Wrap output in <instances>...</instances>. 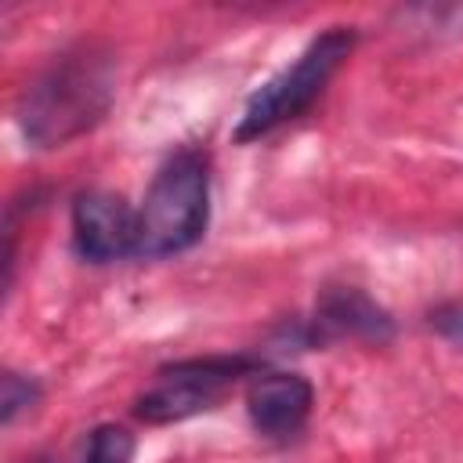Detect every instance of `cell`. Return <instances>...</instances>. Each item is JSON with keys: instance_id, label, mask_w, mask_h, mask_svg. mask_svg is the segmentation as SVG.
<instances>
[{"instance_id": "cell-1", "label": "cell", "mask_w": 463, "mask_h": 463, "mask_svg": "<svg viewBox=\"0 0 463 463\" xmlns=\"http://www.w3.org/2000/svg\"><path fill=\"white\" fill-rule=\"evenodd\" d=\"M116 98V54L105 43L61 51L18 101V127L36 148H61L94 130Z\"/></svg>"}, {"instance_id": "cell-2", "label": "cell", "mask_w": 463, "mask_h": 463, "mask_svg": "<svg viewBox=\"0 0 463 463\" xmlns=\"http://www.w3.org/2000/svg\"><path fill=\"white\" fill-rule=\"evenodd\" d=\"M210 221V166L195 148L174 152L137 210V253L170 257L195 246Z\"/></svg>"}, {"instance_id": "cell-3", "label": "cell", "mask_w": 463, "mask_h": 463, "mask_svg": "<svg viewBox=\"0 0 463 463\" xmlns=\"http://www.w3.org/2000/svg\"><path fill=\"white\" fill-rule=\"evenodd\" d=\"M354 47V29L351 25H329L326 33H318L289 69H282L279 76H271L250 101L246 112L235 127V141H257L271 130H279L282 123L304 116L318 94L326 90V83L333 80V72L347 61Z\"/></svg>"}, {"instance_id": "cell-4", "label": "cell", "mask_w": 463, "mask_h": 463, "mask_svg": "<svg viewBox=\"0 0 463 463\" xmlns=\"http://www.w3.org/2000/svg\"><path fill=\"white\" fill-rule=\"evenodd\" d=\"M257 373H260V358L253 354H210V358L163 365L156 373V383L145 394H137L134 416L152 427L181 423L188 416L217 409L242 376H257Z\"/></svg>"}, {"instance_id": "cell-5", "label": "cell", "mask_w": 463, "mask_h": 463, "mask_svg": "<svg viewBox=\"0 0 463 463\" xmlns=\"http://www.w3.org/2000/svg\"><path fill=\"white\" fill-rule=\"evenodd\" d=\"M72 242L83 260L109 264L137 253V210L105 188L80 192L72 203Z\"/></svg>"}, {"instance_id": "cell-6", "label": "cell", "mask_w": 463, "mask_h": 463, "mask_svg": "<svg viewBox=\"0 0 463 463\" xmlns=\"http://www.w3.org/2000/svg\"><path fill=\"white\" fill-rule=\"evenodd\" d=\"M394 336V318L358 286H326L318 293L315 315L304 326V344H336L365 340L387 344Z\"/></svg>"}, {"instance_id": "cell-7", "label": "cell", "mask_w": 463, "mask_h": 463, "mask_svg": "<svg viewBox=\"0 0 463 463\" xmlns=\"http://www.w3.org/2000/svg\"><path fill=\"white\" fill-rule=\"evenodd\" d=\"M315 405V391L300 373H257L246 391V412L257 434L293 438Z\"/></svg>"}, {"instance_id": "cell-8", "label": "cell", "mask_w": 463, "mask_h": 463, "mask_svg": "<svg viewBox=\"0 0 463 463\" xmlns=\"http://www.w3.org/2000/svg\"><path fill=\"white\" fill-rule=\"evenodd\" d=\"M134 459V434L119 423H101L90 430L83 463H130Z\"/></svg>"}, {"instance_id": "cell-9", "label": "cell", "mask_w": 463, "mask_h": 463, "mask_svg": "<svg viewBox=\"0 0 463 463\" xmlns=\"http://www.w3.org/2000/svg\"><path fill=\"white\" fill-rule=\"evenodd\" d=\"M36 398H40L36 380H29L22 373H11V369L0 376V420L4 423H11L18 416V409H29Z\"/></svg>"}, {"instance_id": "cell-10", "label": "cell", "mask_w": 463, "mask_h": 463, "mask_svg": "<svg viewBox=\"0 0 463 463\" xmlns=\"http://www.w3.org/2000/svg\"><path fill=\"white\" fill-rule=\"evenodd\" d=\"M430 329L449 340H463V304H441L430 311Z\"/></svg>"}, {"instance_id": "cell-11", "label": "cell", "mask_w": 463, "mask_h": 463, "mask_svg": "<svg viewBox=\"0 0 463 463\" xmlns=\"http://www.w3.org/2000/svg\"><path fill=\"white\" fill-rule=\"evenodd\" d=\"M33 463H47V459H33Z\"/></svg>"}]
</instances>
